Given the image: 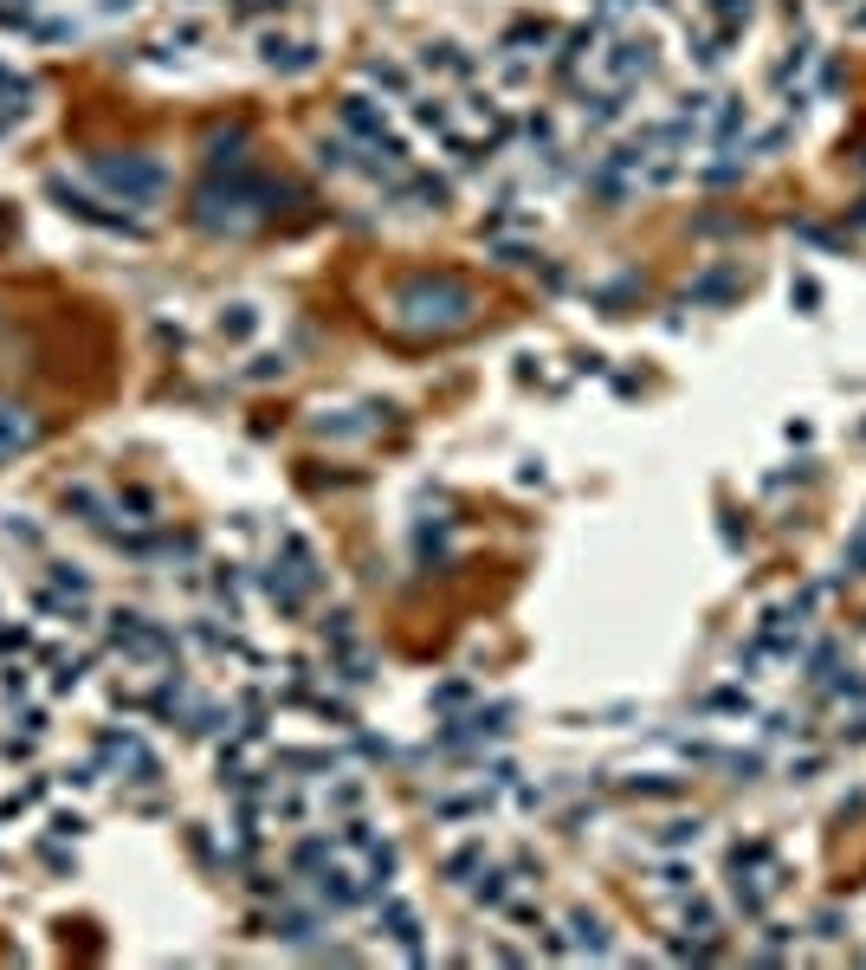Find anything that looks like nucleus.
Listing matches in <instances>:
<instances>
[{"label":"nucleus","mask_w":866,"mask_h":970,"mask_svg":"<svg viewBox=\"0 0 866 970\" xmlns=\"http://www.w3.org/2000/svg\"><path fill=\"white\" fill-rule=\"evenodd\" d=\"M472 311H479L472 285H459L452 272H420V279L388 292V317L415 336H447L459 324H472Z\"/></svg>","instance_id":"f257e3e1"},{"label":"nucleus","mask_w":866,"mask_h":970,"mask_svg":"<svg viewBox=\"0 0 866 970\" xmlns=\"http://www.w3.org/2000/svg\"><path fill=\"white\" fill-rule=\"evenodd\" d=\"M45 569H52V589H65V596H84V602H91V576H84L78 563H59V557H45Z\"/></svg>","instance_id":"2eb2a0df"},{"label":"nucleus","mask_w":866,"mask_h":970,"mask_svg":"<svg viewBox=\"0 0 866 970\" xmlns=\"http://www.w3.org/2000/svg\"><path fill=\"white\" fill-rule=\"evenodd\" d=\"M472 899H479V906H511V873L479 867V873H472Z\"/></svg>","instance_id":"4468645a"},{"label":"nucleus","mask_w":866,"mask_h":970,"mask_svg":"<svg viewBox=\"0 0 866 970\" xmlns=\"http://www.w3.org/2000/svg\"><path fill=\"white\" fill-rule=\"evenodd\" d=\"M699 835H705V821H666L660 848H699Z\"/></svg>","instance_id":"6ab92c4d"},{"label":"nucleus","mask_w":866,"mask_h":970,"mask_svg":"<svg viewBox=\"0 0 866 970\" xmlns=\"http://www.w3.org/2000/svg\"><path fill=\"white\" fill-rule=\"evenodd\" d=\"M65 512H72L78 524H91V531H111V505H104L91 485H65Z\"/></svg>","instance_id":"f8f14e48"},{"label":"nucleus","mask_w":866,"mask_h":970,"mask_svg":"<svg viewBox=\"0 0 866 970\" xmlns=\"http://www.w3.org/2000/svg\"><path fill=\"white\" fill-rule=\"evenodd\" d=\"M479 867H486V841H466V848L447 855V880H472Z\"/></svg>","instance_id":"dca6fc26"},{"label":"nucleus","mask_w":866,"mask_h":970,"mask_svg":"<svg viewBox=\"0 0 866 970\" xmlns=\"http://www.w3.org/2000/svg\"><path fill=\"white\" fill-rule=\"evenodd\" d=\"M45 194H52V201H59V208H65L72 221L98 226V233H116V240H143V226H136V221H123V214H104V208H98L91 194H78V188L65 182V175H52V182H45Z\"/></svg>","instance_id":"39448f33"},{"label":"nucleus","mask_w":866,"mask_h":970,"mask_svg":"<svg viewBox=\"0 0 866 970\" xmlns=\"http://www.w3.org/2000/svg\"><path fill=\"white\" fill-rule=\"evenodd\" d=\"M39 441H45V421L27 402H0V466L20 459V453H33Z\"/></svg>","instance_id":"0eeeda50"},{"label":"nucleus","mask_w":866,"mask_h":970,"mask_svg":"<svg viewBox=\"0 0 866 970\" xmlns=\"http://www.w3.org/2000/svg\"><path fill=\"white\" fill-rule=\"evenodd\" d=\"M27 686H33V679H27V667H7V679H0V693H7V699H20Z\"/></svg>","instance_id":"393cba45"},{"label":"nucleus","mask_w":866,"mask_h":970,"mask_svg":"<svg viewBox=\"0 0 866 970\" xmlns=\"http://www.w3.org/2000/svg\"><path fill=\"white\" fill-rule=\"evenodd\" d=\"M602 72L614 78V91H628L634 78H646V72H653V39H646V33L614 39V52H608V65H602Z\"/></svg>","instance_id":"6e6552de"},{"label":"nucleus","mask_w":866,"mask_h":970,"mask_svg":"<svg viewBox=\"0 0 866 970\" xmlns=\"http://www.w3.org/2000/svg\"><path fill=\"white\" fill-rule=\"evenodd\" d=\"M27 91H33L27 78H13V72H7V65H0V104H13V98H27Z\"/></svg>","instance_id":"5701e85b"},{"label":"nucleus","mask_w":866,"mask_h":970,"mask_svg":"<svg viewBox=\"0 0 866 970\" xmlns=\"http://www.w3.org/2000/svg\"><path fill=\"white\" fill-rule=\"evenodd\" d=\"M27 640H33L27 628H0V654H27Z\"/></svg>","instance_id":"a878e982"},{"label":"nucleus","mask_w":866,"mask_h":970,"mask_svg":"<svg viewBox=\"0 0 866 970\" xmlns=\"http://www.w3.org/2000/svg\"><path fill=\"white\" fill-rule=\"evenodd\" d=\"M692 880H699V873H692L685 860H666V867H660V893H692Z\"/></svg>","instance_id":"aec40b11"},{"label":"nucleus","mask_w":866,"mask_h":970,"mask_svg":"<svg viewBox=\"0 0 866 970\" xmlns=\"http://www.w3.org/2000/svg\"><path fill=\"white\" fill-rule=\"evenodd\" d=\"M381 932L395 938V944H408V958H427V951H420V919H415V906L388 899V906H381Z\"/></svg>","instance_id":"9b49d317"},{"label":"nucleus","mask_w":866,"mask_h":970,"mask_svg":"<svg viewBox=\"0 0 866 970\" xmlns=\"http://www.w3.org/2000/svg\"><path fill=\"white\" fill-rule=\"evenodd\" d=\"M272 201H278L272 182L233 169V182H207L201 194H194V221L207 226V233H246V226H259L265 214H272Z\"/></svg>","instance_id":"f03ea898"},{"label":"nucleus","mask_w":866,"mask_h":970,"mask_svg":"<svg viewBox=\"0 0 866 970\" xmlns=\"http://www.w3.org/2000/svg\"><path fill=\"white\" fill-rule=\"evenodd\" d=\"M0 537H7L13 550H33V557H45V531H39V524H27V512H7V518H0Z\"/></svg>","instance_id":"ddd939ff"},{"label":"nucleus","mask_w":866,"mask_h":970,"mask_svg":"<svg viewBox=\"0 0 866 970\" xmlns=\"http://www.w3.org/2000/svg\"><path fill=\"white\" fill-rule=\"evenodd\" d=\"M343 130H356V137H363L369 150H381L388 162H395V169L408 162V143L395 137V123H388V117H381L369 98H349V104H343Z\"/></svg>","instance_id":"423d86ee"},{"label":"nucleus","mask_w":866,"mask_h":970,"mask_svg":"<svg viewBox=\"0 0 866 970\" xmlns=\"http://www.w3.org/2000/svg\"><path fill=\"white\" fill-rule=\"evenodd\" d=\"M214 596L226 602V622H233V615H240V602H246V589H240V569H233V563H221V576H214Z\"/></svg>","instance_id":"a211bd4d"},{"label":"nucleus","mask_w":866,"mask_h":970,"mask_svg":"<svg viewBox=\"0 0 866 970\" xmlns=\"http://www.w3.org/2000/svg\"><path fill=\"white\" fill-rule=\"evenodd\" d=\"M98 757H111L116 770H130L123 784H143V789L162 784V757H155L136 731H104V738H98Z\"/></svg>","instance_id":"20e7f679"},{"label":"nucleus","mask_w":866,"mask_h":970,"mask_svg":"<svg viewBox=\"0 0 866 970\" xmlns=\"http://www.w3.org/2000/svg\"><path fill=\"white\" fill-rule=\"evenodd\" d=\"M52 835H59V841H78V835H84V816H65V809H59V816H52Z\"/></svg>","instance_id":"b1692460"},{"label":"nucleus","mask_w":866,"mask_h":970,"mask_svg":"<svg viewBox=\"0 0 866 970\" xmlns=\"http://www.w3.org/2000/svg\"><path fill=\"white\" fill-rule=\"evenodd\" d=\"M259 65H265V72H310V65H317V46H310V39L265 33L259 39Z\"/></svg>","instance_id":"9d476101"},{"label":"nucleus","mask_w":866,"mask_h":970,"mask_svg":"<svg viewBox=\"0 0 866 970\" xmlns=\"http://www.w3.org/2000/svg\"><path fill=\"white\" fill-rule=\"evenodd\" d=\"M91 182H104L123 208H155L169 194V169L155 155H91Z\"/></svg>","instance_id":"7ed1b4c3"},{"label":"nucleus","mask_w":866,"mask_h":970,"mask_svg":"<svg viewBox=\"0 0 866 970\" xmlns=\"http://www.w3.org/2000/svg\"><path fill=\"white\" fill-rule=\"evenodd\" d=\"M563 938H569L575 958H608V944H614V938H608V919L589 912V906H575V912L563 919Z\"/></svg>","instance_id":"1a4fd4ad"},{"label":"nucleus","mask_w":866,"mask_h":970,"mask_svg":"<svg viewBox=\"0 0 866 970\" xmlns=\"http://www.w3.org/2000/svg\"><path fill=\"white\" fill-rule=\"evenodd\" d=\"M253 331H259V311H253V304H233V311H221V336H233V343H240V336H253Z\"/></svg>","instance_id":"f3484780"},{"label":"nucleus","mask_w":866,"mask_h":970,"mask_svg":"<svg viewBox=\"0 0 866 970\" xmlns=\"http://www.w3.org/2000/svg\"><path fill=\"white\" fill-rule=\"evenodd\" d=\"M369 78H376L381 91H395V98H408V72H401V65H369Z\"/></svg>","instance_id":"412c9836"},{"label":"nucleus","mask_w":866,"mask_h":970,"mask_svg":"<svg viewBox=\"0 0 866 970\" xmlns=\"http://www.w3.org/2000/svg\"><path fill=\"white\" fill-rule=\"evenodd\" d=\"M324 802H330V809H363V784H330Z\"/></svg>","instance_id":"4be33fe9"},{"label":"nucleus","mask_w":866,"mask_h":970,"mask_svg":"<svg viewBox=\"0 0 866 970\" xmlns=\"http://www.w3.org/2000/svg\"><path fill=\"white\" fill-rule=\"evenodd\" d=\"M136 7H143V0H98V13H104V20H116V13H136Z\"/></svg>","instance_id":"bb28decb"}]
</instances>
